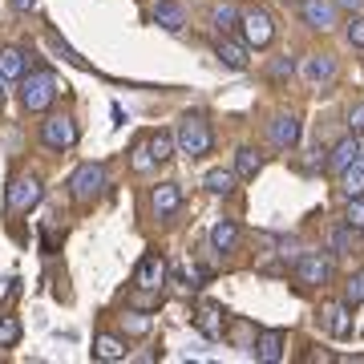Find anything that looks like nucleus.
Returning a JSON list of instances; mask_svg holds the SVG:
<instances>
[{"instance_id":"obj_12","label":"nucleus","mask_w":364,"mask_h":364,"mask_svg":"<svg viewBox=\"0 0 364 364\" xmlns=\"http://www.w3.org/2000/svg\"><path fill=\"white\" fill-rule=\"evenodd\" d=\"M150 207H154L158 219H170V215H174V210L182 207V191H178V182H158L154 195H150Z\"/></svg>"},{"instance_id":"obj_28","label":"nucleus","mask_w":364,"mask_h":364,"mask_svg":"<svg viewBox=\"0 0 364 364\" xmlns=\"http://www.w3.org/2000/svg\"><path fill=\"white\" fill-rule=\"evenodd\" d=\"M344 304L348 308H356V304H364V267L356 275H352L348 284H344Z\"/></svg>"},{"instance_id":"obj_30","label":"nucleus","mask_w":364,"mask_h":364,"mask_svg":"<svg viewBox=\"0 0 364 364\" xmlns=\"http://www.w3.org/2000/svg\"><path fill=\"white\" fill-rule=\"evenodd\" d=\"M344 223H348V227H356V231H364V195L348 198V210H344Z\"/></svg>"},{"instance_id":"obj_13","label":"nucleus","mask_w":364,"mask_h":364,"mask_svg":"<svg viewBox=\"0 0 364 364\" xmlns=\"http://www.w3.org/2000/svg\"><path fill=\"white\" fill-rule=\"evenodd\" d=\"M324 328L332 332L336 340H344V336H352V308L340 299V304H324Z\"/></svg>"},{"instance_id":"obj_8","label":"nucleus","mask_w":364,"mask_h":364,"mask_svg":"<svg viewBox=\"0 0 364 364\" xmlns=\"http://www.w3.org/2000/svg\"><path fill=\"white\" fill-rule=\"evenodd\" d=\"M162 284H166V259H162L158 251H146L142 263H138V272H134V287H142V291H158Z\"/></svg>"},{"instance_id":"obj_2","label":"nucleus","mask_w":364,"mask_h":364,"mask_svg":"<svg viewBox=\"0 0 364 364\" xmlns=\"http://www.w3.org/2000/svg\"><path fill=\"white\" fill-rule=\"evenodd\" d=\"M174 142H178V154L203 158V154H210V146H215V134H210L207 117L186 114V117L178 122V134H174Z\"/></svg>"},{"instance_id":"obj_3","label":"nucleus","mask_w":364,"mask_h":364,"mask_svg":"<svg viewBox=\"0 0 364 364\" xmlns=\"http://www.w3.org/2000/svg\"><path fill=\"white\" fill-rule=\"evenodd\" d=\"M102 191H105V166L102 162H85V166L73 170V178H69V195H73V203L90 207Z\"/></svg>"},{"instance_id":"obj_6","label":"nucleus","mask_w":364,"mask_h":364,"mask_svg":"<svg viewBox=\"0 0 364 364\" xmlns=\"http://www.w3.org/2000/svg\"><path fill=\"white\" fill-rule=\"evenodd\" d=\"M41 203V178L37 174H16L13 182H9V210L13 215H25V210H33Z\"/></svg>"},{"instance_id":"obj_17","label":"nucleus","mask_w":364,"mask_h":364,"mask_svg":"<svg viewBox=\"0 0 364 364\" xmlns=\"http://www.w3.org/2000/svg\"><path fill=\"white\" fill-rule=\"evenodd\" d=\"M239 16H243V9H239L235 0H219V4L210 9V25H215V33H223V37H227V33H235V28H239Z\"/></svg>"},{"instance_id":"obj_36","label":"nucleus","mask_w":364,"mask_h":364,"mask_svg":"<svg viewBox=\"0 0 364 364\" xmlns=\"http://www.w3.org/2000/svg\"><path fill=\"white\" fill-rule=\"evenodd\" d=\"M336 4H340V9H348V13H360V9H364V0H336Z\"/></svg>"},{"instance_id":"obj_32","label":"nucleus","mask_w":364,"mask_h":364,"mask_svg":"<svg viewBox=\"0 0 364 364\" xmlns=\"http://www.w3.org/2000/svg\"><path fill=\"white\" fill-rule=\"evenodd\" d=\"M344 37H348L352 49H364V16H360V13H352L348 28H344Z\"/></svg>"},{"instance_id":"obj_33","label":"nucleus","mask_w":364,"mask_h":364,"mask_svg":"<svg viewBox=\"0 0 364 364\" xmlns=\"http://www.w3.org/2000/svg\"><path fill=\"white\" fill-rule=\"evenodd\" d=\"M122 324H126V332L142 336V332H150V316H146V312H130V316H122Z\"/></svg>"},{"instance_id":"obj_34","label":"nucleus","mask_w":364,"mask_h":364,"mask_svg":"<svg viewBox=\"0 0 364 364\" xmlns=\"http://www.w3.org/2000/svg\"><path fill=\"white\" fill-rule=\"evenodd\" d=\"M134 170H150L154 166V154H150V142H138L134 146V158H130Z\"/></svg>"},{"instance_id":"obj_25","label":"nucleus","mask_w":364,"mask_h":364,"mask_svg":"<svg viewBox=\"0 0 364 364\" xmlns=\"http://www.w3.org/2000/svg\"><path fill=\"white\" fill-rule=\"evenodd\" d=\"M235 170H207V178H203V186H207L210 195H231L235 191Z\"/></svg>"},{"instance_id":"obj_24","label":"nucleus","mask_w":364,"mask_h":364,"mask_svg":"<svg viewBox=\"0 0 364 364\" xmlns=\"http://www.w3.org/2000/svg\"><path fill=\"white\" fill-rule=\"evenodd\" d=\"M0 73H4L9 81H21L28 73V69H25V53H21V49H4V53H0Z\"/></svg>"},{"instance_id":"obj_26","label":"nucleus","mask_w":364,"mask_h":364,"mask_svg":"<svg viewBox=\"0 0 364 364\" xmlns=\"http://www.w3.org/2000/svg\"><path fill=\"white\" fill-rule=\"evenodd\" d=\"M340 178H344V195H348V198L364 195V150H360V158H356L344 174H340Z\"/></svg>"},{"instance_id":"obj_38","label":"nucleus","mask_w":364,"mask_h":364,"mask_svg":"<svg viewBox=\"0 0 364 364\" xmlns=\"http://www.w3.org/2000/svg\"><path fill=\"white\" fill-rule=\"evenodd\" d=\"M4 85H9V77H4V73H0V102H4Z\"/></svg>"},{"instance_id":"obj_37","label":"nucleus","mask_w":364,"mask_h":364,"mask_svg":"<svg viewBox=\"0 0 364 364\" xmlns=\"http://www.w3.org/2000/svg\"><path fill=\"white\" fill-rule=\"evenodd\" d=\"M13 9H21V13H33V9H37V0H13Z\"/></svg>"},{"instance_id":"obj_16","label":"nucleus","mask_w":364,"mask_h":364,"mask_svg":"<svg viewBox=\"0 0 364 364\" xmlns=\"http://www.w3.org/2000/svg\"><path fill=\"white\" fill-rule=\"evenodd\" d=\"M284 344H287V336L279 332V328H272V332H259V336H255V360L275 364L279 356H284Z\"/></svg>"},{"instance_id":"obj_1","label":"nucleus","mask_w":364,"mask_h":364,"mask_svg":"<svg viewBox=\"0 0 364 364\" xmlns=\"http://www.w3.org/2000/svg\"><path fill=\"white\" fill-rule=\"evenodd\" d=\"M57 97V77H53L49 69H33L21 77V105H25L28 114H45Z\"/></svg>"},{"instance_id":"obj_4","label":"nucleus","mask_w":364,"mask_h":364,"mask_svg":"<svg viewBox=\"0 0 364 364\" xmlns=\"http://www.w3.org/2000/svg\"><path fill=\"white\" fill-rule=\"evenodd\" d=\"M239 33H243V41H247L251 49H267V45L275 41V21L263 13V9H243Z\"/></svg>"},{"instance_id":"obj_20","label":"nucleus","mask_w":364,"mask_h":364,"mask_svg":"<svg viewBox=\"0 0 364 364\" xmlns=\"http://www.w3.org/2000/svg\"><path fill=\"white\" fill-rule=\"evenodd\" d=\"M154 25H162L166 33H182V25H186V13H182L174 0H162L154 9Z\"/></svg>"},{"instance_id":"obj_29","label":"nucleus","mask_w":364,"mask_h":364,"mask_svg":"<svg viewBox=\"0 0 364 364\" xmlns=\"http://www.w3.org/2000/svg\"><path fill=\"white\" fill-rule=\"evenodd\" d=\"M16 340H21V320L16 316H4L0 320V348H13Z\"/></svg>"},{"instance_id":"obj_7","label":"nucleus","mask_w":364,"mask_h":364,"mask_svg":"<svg viewBox=\"0 0 364 364\" xmlns=\"http://www.w3.org/2000/svg\"><path fill=\"white\" fill-rule=\"evenodd\" d=\"M296 279L304 287H324L328 279H332V259H328L324 251H308V255H299Z\"/></svg>"},{"instance_id":"obj_19","label":"nucleus","mask_w":364,"mask_h":364,"mask_svg":"<svg viewBox=\"0 0 364 364\" xmlns=\"http://www.w3.org/2000/svg\"><path fill=\"white\" fill-rule=\"evenodd\" d=\"M210 247L219 251V255H227V251L239 247V223L235 219H219L215 227H210Z\"/></svg>"},{"instance_id":"obj_15","label":"nucleus","mask_w":364,"mask_h":364,"mask_svg":"<svg viewBox=\"0 0 364 364\" xmlns=\"http://www.w3.org/2000/svg\"><path fill=\"white\" fill-rule=\"evenodd\" d=\"M272 142L279 146V150H296V142H299V117L296 114H275Z\"/></svg>"},{"instance_id":"obj_23","label":"nucleus","mask_w":364,"mask_h":364,"mask_svg":"<svg viewBox=\"0 0 364 364\" xmlns=\"http://www.w3.org/2000/svg\"><path fill=\"white\" fill-rule=\"evenodd\" d=\"M356 227H348V223H340V227H332V231H328V251H332V255H344V251H352L356 247Z\"/></svg>"},{"instance_id":"obj_9","label":"nucleus","mask_w":364,"mask_h":364,"mask_svg":"<svg viewBox=\"0 0 364 364\" xmlns=\"http://www.w3.org/2000/svg\"><path fill=\"white\" fill-rule=\"evenodd\" d=\"M195 328L207 340H223V336H227V312H223L219 304H210V299H207V304H198V308H195Z\"/></svg>"},{"instance_id":"obj_10","label":"nucleus","mask_w":364,"mask_h":364,"mask_svg":"<svg viewBox=\"0 0 364 364\" xmlns=\"http://www.w3.org/2000/svg\"><path fill=\"white\" fill-rule=\"evenodd\" d=\"M299 13H304V25L320 28V33L336 25V4L332 0H299Z\"/></svg>"},{"instance_id":"obj_5","label":"nucleus","mask_w":364,"mask_h":364,"mask_svg":"<svg viewBox=\"0 0 364 364\" xmlns=\"http://www.w3.org/2000/svg\"><path fill=\"white\" fill-rule=\"evenodd\" d=\"M41 142L49 146V150H69V146L77 142V122L65 114H53L41 122Z\"/></svg>"},{"instance_id":"obj_21","label":"nucleus","mask_w":364,"mask_h":364,"mask_svg":"<svg viewBox=\"0 0 364 364\" xmlns=\"http://www.w3.org/2000/svg\"><path fill=\"white\" fill-rule=\"evenodd\" d=\"M263 170V154L255 146H239V154H235V174L239 178H255Z\"/></svg>"},{"instance_id":"obj_11","label":"nucleus","mask_w":364,"mask_h":364,"mask_svg":"<svg viewBox=\"0 0 364 364\" xmlns=\"http://www.w3.org/2000/svg\"><path fill=\"white\" fill-rule=\"evenodd\" d=\"M304 77L312 81V85H332L336 81V57L332 53H312L304 61Z\"/></svg>"},{"instance_id":"obj_14","label":"nucleus","mask_w":364,"mask_h":364,"mask_svg":"<svg viewBox=\"0 0 364 364\" xmlns=\"http://www.w3.org/2000/svg\"><path fill=\"white\" fill-rule=\"evenodd\" d=\"M356 158H360V138H356V134H348L344 142L332 146V154H328V170H332V174H344Z\"/></svg>"},{"instance_id":"obj_35","label":"nucleus","mask_w":364,"mask_h":364,"mask_svg":"<svg viewBox=\"0 0 364 364\" xmlns=\"http://www.w3.org/2000/svg\"><path fill=\"white\" fill-rule=\"evenodd\" d=\"M348 134L364 138V102H360V105H352V109H348Z\"/></svg>"},{"instance_id":"obj_31","label":"nucleus","mask_w":364,"mask_h":364,"mask_svg":"<svg viewBox=\"0 0 364 364\" xmlns=\"http://www.w3.org/2000/svg\"><path fill=\"white\" fill-rule=\"evenodd\" d=\"M291 73H296V65H291V57H279V61H272V69H267V77H272L275 85H284V81H291Z\"/></svg>"},{"instance_id":"obj_22","label":"nucleus","mask_w":364,"mask_h":364,"mask_svg":"<svg viewBox=\"0 0 364 364\" xmlns=\"http://www.w3.org/2000/svg\"><path fill=\"white\" fill-rule=\"evenodd\" d=\"M93 356H97V360H126V340L102 332V336L93 340Z\"/></svg>"},{"instance_id":"obj_18","label":"nucleus","mask_w":364,"mask_h":364,"mask_svg":"<svg viewBox=\"0 0 364 364\" xmlns=\"http://www.w3.org/2000/svg\"><path fill=\"white\" fill-rule=\"evenodd\" d=\"M247 41H231V37H219V45H215V53H219V61L223 65H231V69H247Z\"/></svg>"},{"instance_id":"obj_27","label":"nucleus","mask_w":364,"mask_h":364,"mask_svg":"<svg viewBox=\"0 0 364 364\" xmlns=\"http://www.w3.org/2000/svg\"><path fill=\"white\" fill-rule=\"evenodd\" d=\"M178 150V142H174V134H166V130H158L154 138H150V154H154V162H166L170 154Z\"/></svg>"}]
</instances>
